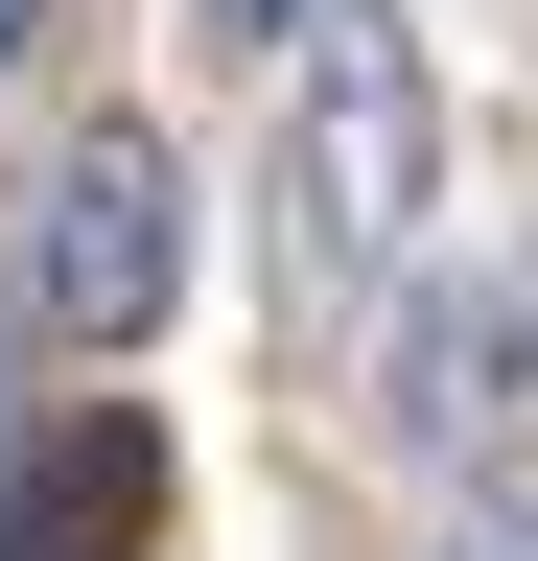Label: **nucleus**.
<instances>
[{
  "label": "nucleus",
  "instance_id": "nucleus-1",
  "mask_svg": "<svg viewBox=\"0 0 538 561\" xmlns=\"http://www.w3.org/2000/svg\"><path fill=\"white\" fill-rule=\"evenodd\" d=\"M282 210H305V280H398V257H422V210H445V94H422V47H398L375 0H328V24H305Z\"/></svg>",
  "mask_w": 538,
  "mask_h": 561
},
{
  "label": "nucleus",
  "instance_id": "nucleus-2",
  "mask_svg": "<svg viewBox=\"0 0 538 561\" xmlns=\"http://www.w3.org/2000/svg\"><path fill=\"white\" fill-rule=\"evenodd\" d=\"M0 305H24L47 351H141L187 305V164H164L141 117H71V140H47L24 234H0Z\"/></svg>",
  "mask_w": 538,
  "mask_h": 561
},
{
  "label": "nucleus",
  "instance_id": "nucleus-3",
  "mask_svg": "<svg viewBox=\"0 0 538 561\" xmlns=\"http://www.w3.org/2000/svg\"><path fill=\"white\" fill-rule=\"evenodd\" d=\"M141 538H164V445L117 398H71L24 468H0V561H141Z\"/></svg>",
  "mask_w": 538,
  "mask_h": 561
},
{
  "label": "nucleus",
  "instance_id": "nucleus-4",
  "mask_svg": "<svg viewBox=\"0 0 538 561\" xmlns=\"http://www.w3.org/2000/svg\"><path fill=\"white\" fill-rule=\"evenodd\" d=\"M515 375H538V328L492 305V280H422V305H398V445H422V468H468V445H492V421H515Z\"/></svg>",
  "mask_w": 538,
  "mask_h": 561
},
{
  "label": "nucleus",
  "instance_id": "nucleus-5",
  "mask_svg": "<svg viewBox=\"0 0 538 561\" xmlns=\"http://www.w3.org/2000/svg\"><path fill=\"white\" fill-rule=\"evenodd\" d=\"M187 24H211V47H305L328 0H187Z\"/></svg>",
  "mask_w": 538,
  "mask_h": 561
},
{
  "label": "nucleus",
  "instance_id": "nucleus-6",
  "mask_svg": "<svg viewBox=\"0 0 538 561\" xmlns=\"http://www.w3.org/2000/svg\"><path fill=\"white\" fill-rule=\"evenodd\" d=\"M445 561H538V515H468V538H445Z\"/></svg>",
  "mask_w": 538,
  "mask_h": 561
},
{
  "label": "nucleus",
  "instance_id": "nucleus-7",
  "mask_svg": "<svg viewBox=\"0 0 538 561\" xmlns=\"http://www.w3.org/2000/svg\"><path fill=\"white\" fill-rule=\"evenodd\" d=\"M24 47H47V0H0V70H24Z\"/></svg>",
  "mask_w": 538,
  "mask_h": 561
}]
</instances>
